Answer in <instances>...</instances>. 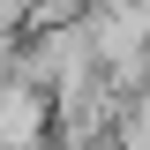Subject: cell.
I'll return each instance as SVG.
<instances>
[{"label": "cell", "instance_id": "6da1fadb", "mask_svg": "<svg viewBox=\"0 0 150 150\" xmlns=\"http://www.w3.org/2000/svg\"><path fill=\"white\" fill-rule=\"evenodd\" d=\"M23 150H53V135H38V143H23Z\"/></svg>", "mask_w": 150, "mask_h": 150}]
</instances>
